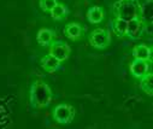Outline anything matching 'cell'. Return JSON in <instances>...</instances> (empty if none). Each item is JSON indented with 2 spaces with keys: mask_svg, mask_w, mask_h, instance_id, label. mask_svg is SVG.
Returning <instances> with one entry per match:
<instances>
[{
  "mask_svg": "<svg viewBox=\"0 0 153 129\" xmlns=\"http://www.w3.org/2000/svg\"><path fill=\"white\" fill-rule=\"evenodd\" d=\"M53 31L51 29H47V28H42L37 31V35H36V40L37 42L41 45V46H47V45H51L52 44V40H53Z\"/></svg>",
  "mask_w": 153,
  "mask_h": 129,
  "instance_id": "cell-12",
  "label": "cell"
},
{
  "mask_svg": "<svg viewBox=\"0 0 153 129\" xmlns=\"http://www.w3.org/2000/svg\"><path fill=\"white\" fill-rule=\"evenodd\" d=\"M145 29V22L141 17H135L127 23V35L133 40L139 39Z\"/></svg>",
  "mask_w": 153,
  "mask_h": 129,
  "instance_id": "cell-6",
  "label": "cell"
},
{
  "mask_svg": "<svg viewBox=\"0 0 153 129\" xmlns=\"http://www.w3.org/2000/svg\"><path fill=\"white\" fill-rule=\"evenodd\" d=\"M152 0H146V1L140 5V17L142 19H149V22H152Z\"/></svg>",
  "mask_w": 153,
  "mask_h": 129,
  "instance_id": "cell-16",
  "label": "cell"
},
{
  "mask_svg": "<svg viewBox=\"0 0 153 129\" xmlns=\"http://www.w3.org/2000/svg\"><path fill=\"white\" fill-rule=\"evenodd\" d=\"M114 17L122 18L124 21H130L135 17H140V4L136 0H118L113 4Z\"/></svg>",
  "mask_w": 153,
  "mask_h": 129,
  "instance_id": "cell-2",
  "label": "cell"
},
{
  "mask_svg": "<svg viewBox=\"0 0 153 129\" xmlns=\"http://www.w3.org/2000/svg\"><path fill=\"white\" fill-rule=\"evenodd\" d=\"M140 88L148 95L153 94V75L152 72H147L145 76L140 78Z\"/></svg>",
  "mask_w": 153,
  "mask_h": 129,
  "instance_id": "cell-13",
  "label": "cell"
},
{
  "mask_svg": "<svg viewBox=\"0 0 153 129\" xmlns=\"http://www.w3.org/2000/svg\"><path fill=\"white\" fill-rule=\"evenodd\" d=\"M68 12H69V11H68L66 6H65L64 4H59V3H57V4L52 7V10L50 11L51 17H52L54 21H62V19H64V18L66 17Z\"/></svg>",
  "mask_w": 153,
  "mask_h": 129,
  "instance_id": "cell-14",
  "label": "cell"
},
{
  "mask_svg": "<svg viewBox=\"0 0 153 129\" xmlns=\"http://www.w3.org/2000/svg\"><path fill=\"white\" fill-rule=\"evenodd\" d=\"M75 117V109L68 104H59L53 110V118L62 124H69Z\"/></svg>",
  "mask_w": 153,
  "mask_h": 129,
  "instance_id": "cell-4",
  "label": "cell"
},
{
  "mask_svg": "<svg viewBox=\"0 0 153 129\" xmlns=\"http://www.w3.org/2000/svg\"><path fill=\"white\" fill-rule=\"evenodd\" d=\"M127 21L118 18V17H114L113 22H112V28L113 31L116 33L117 36H126L127 35Z\"/></svg>",
  "mask_w": 153,
  "mask_h": 129,
  "instance_id": "cell-15",
  "label": "cell"
},
{
  "mask_svg": "<svg viewBox=\"0 0 153 129\" xmlns=\"http://www.w3.org/2000/svg\"><path fill=\"white\" fill-rule=\"evenodd\" d=\"M82 33H83V29L81 27L80 23H76V22H72V23H69L66 27H65V35L70 39V40H77L82 36Z\"/></svg>",
  "mask_w": 153,
  "mask_h": 129,
  "instance_id": "cell-11",
  "label": "cell"
},
{
  "mask_svg": "<svg viewBox=\"0 0 153 129\" xmlns=\"http://www.w3.org/2000/svg\"><path fill=\"white\" fill-rule=\"evenodd\" d=\"M129 70L131 75L136 78H141L145 76L147 72H149V63L147 60H141V59H134L130 63Z\"/></svg>",
  "mask_w": 153,
  "mask_h": 129,
  "instance_id": "cell-7",
  "label": "cell"
},
{
  "mask_svg": "<svg viewBox=\"0 0 153 129\" xmlns=\"http://www.w3.org/2000/svg\"><path fill=\"white\" fill-rule=\"evenodd\" d=\"M57 3H58L57 0H40V1H39L41 10L45 11V12H50V11L52 10V7H53Z\"/></svg>",
  "mask_w": 153,
  "mask_h": 129,
  "instance_id": "cell-17",
  "label": "cell"
},
{
  "mask_svg": "<svg viewBox=\"0 0 153 129\" xmlns=\"http://www.w3.org/2000/svg\"><path fill=\"white\" fill-rule=\"evenodd\" d=\"M104 17H105V12H104V9L100 6H92L87 11V19L92 24H98L102 22Z\"/></svg>",
  "mask_w": 153,
  "mask_h": 129,
  "instance_id": "cell-10",
  "label": "cell"
},
{
  "mask_svg": "<svg viewBox=\"0 0 153 129\" xmlns=\"http://www.w3.org/2000/svg\"><path fill=\"white\" fill-rule=\"evenodd\" d=\"M60 64H62V62H59V60H58L56 57H53L51 53L44 56L42 59H41V65H42V68H44L47 72H54V71H57V70L60 68Z\"/></svg>",
  "mask_w": 153,
  "mask_h": 129,
  "instance_id": "cell-9",
  "label": "cell"
},
{
  "mask_svg": "<svg viewBox=\"0 0 153 129\" xmlns=\"http://www.w3.org/2000/svg\"><path fill=\"white\" fill-rule=\"evenodd\" d=\"M53 94L50 86L42 81H35L30 88V104L35 109L47 107L52 101Z\"/></svg>",
  "mask_w": 153,
  "mask_h": 129,
  "instance_id": "cell-1",
  "label": "cell"
},
{
  "mask_svg": "<svg viewBox=\"0 0 153 129\" xmlns=\"http://www.w3.org/2000/svg\"><path fill=\"white\" fill-rule=\"evenodd\" d=\"M50 53L53 57H56L59 62H64L70 57L71 48L68 44H65V42H63V41H56L51 45Z\"/></svg>",
  "mask_w": 153,
  "mask_h": 129,
  "instance_id": "cell-5",
  "label": "cell"
},
{
  "mask_svg": "<svg viewBox=\"0 0 153 129\" xmlns=\"http://www.w3.org/2000/svg\"><path fill=\"white\" fill-rule=\"evenodd\" d=\"M133 57H134V59H141V60L149 62L152 58V50L149 46H147L145 44L136 45L133 48Z\"/></svg>",
  "mask_w": 153,
  "mask_h": 129,
  "instance_id": "cell-8",
  "label": "cell"
},
{
  "mask_svg": "<svg viewBox=\"0 0 153 129\" xmlns=\"http://www.w3.org/2000/svg\"><path fill=\"white\" fill-rule=\"evenodd\" d=\"M89 42L93 47L98 50H104L111 44V35L108 30L104 28H97L91 33Z\"/></svg>",
  "mask_w": 153,
  "mask_h": 129,
  "instance_id": "cell-3",
  "label": "cell"
}]
</instances>
